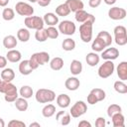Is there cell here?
<instances>
[{
    "label": "cell",
    "instance_id": "obj_41",
    "mask_svg": "<svg viewBox=\"0 0 127 127\" xmlns=\"http://www.w3.org/2000/svg\"><path fill=\"white\" fill-rule=\"evenodd\" d=\"M8 126L9 127H25L26 124L22 121H19V120H11L8 123Z\"/></svg>",
    "mask_w": 127,
    "mask_h": 127
},
{
    "label": "cell",
    "instance_id": "obj_19",
    "mask_svg": "<svg viewBox=\"0 0 127 127\" xmlns=\"http://www.w3.org/2000/svg\"><path fill=\"white\" fill-rule=\"evenodd\" d=\"M57 103L62 108H66L70 103V98L67 94H60L57 97Z\"/></svg>",
    "mask_w": 127,
    "mask_h": 127
},
{
    "label": "cell",
    "instance_id": "obj_17",
    "mask_svg": "<svg viewBox=\"0 0 127 127\" xmlns=\"http://www.w3.org/2000/svg\"><path fill=\"white\" fill-rule=\"evenodd\" d=\"M111 119L114 127H124V116L121 112L114 113L111 116Z\"/></svg>",
    "mask_w": 127,
    "mask_h": 127
},
{
    "label": "cell",
    "instance_id": "obj_52",
    "mask_svg": "<svg viewBox=\"0 0 127 127\" xmlns=\"http://www.w3.org/2000/svg\"><path fill=\"white\" fill-rule=\"evenodd\" d=\"M30 127H41V125L37 122H34V123H31L30 124Z\"/></svg>",
    "mask_w": 127,
    "mask_h": 127
},
{
    "label": "cell",
    "instance_id": "obj_16",
    "mask_svg": "<svg viewBox=\"0 0 127 127\" xmlns=\"http://www.w3.org/2000/svg\"><path fill=\"white\" fill-rule=\"evenodd\" d=\"M117 75L120 79L126 80L127 79V63L122 62L117 66Z\"/></svg>",
    "mask_w": 127,
    "mask_h": 127
},
{
    "label": "cell",
    "instance_id": "obj_24",
    "mask_svg": "<svg viewBox=\"0 0 127 127\" xmlns=\"http://www.w3.org/2000/svg\"><path fill=\"white\" fill-rule=\"evenodd\" d=\"M69 68H70V72H71L72 74L77 75V74H79V73L81 72V70H82V64H81V63H80L79 61L73 60V61H71V64H70Z\"/></svg>",
    "mask_w": 127,
    "mask_h": 127
},
{
    "label": "cell",
    "instance_id": "obj_14",
    "mask_svg": "<svg viewBox=\"0 0 127 127\" xmlns=\"http://www.w3.org/2000/svg\"><path fill=\"white\" fill-rule=\"evenodd\" d=\"M75 20L77 21V22H79V23H83V22H85V21H87L88 19H90V18H92V17H94L93 15H91V14H89V13H87L86 11H84L83 9H81V10H77L76 12H75Z\"/></svg>",
    "mask_w": 127,
    "mask_h": 127
},
{
    "label": "cell",
    "instance_id": "obj_21",
    "mask_svg": "<svg viewBox=\"0 0 127 127\" xmlns=\"http://www.w3.org/2000/svg\"><path fill=\"white\" fill-rule=\"evenodd\" d=\"M15 77V72L13 71L12 68H4L1 71V78L4 81L11 82Z\"/></svg>",
    "mask_w": 127,
    "mask_h": 127
},
{
    "label": "cell",
    "instance_id": "obj_11",
    "mask_svg": "<svg viewBox=\"0 0 127 127\" xmlns=\"http://www.w3.org/2000/svg\"><path fill=\"white\" fill-rule=\"evenodd\" d=\"M119 56V51L116 49V48H108L107 50L103 51L101 57L103 60H108V61H112V60H115L117 59Z\"/></svg>",
    "mask_w": 127,
    "mask_h": 127
},
{
    "label": "cell",
    "instance_id": "obj_20",
    "mask_svg": "<svg viewBox=\"0 0 127 127\" xmlns=\"http://www.w3.org/2000/svg\"><path fill=\"white\" fill-rule=\"evenodd\" d=\"M21 57H22L21 56V53L19 51H17V50H10L7 53V55H6V59L9 62H11V63H17V62H19L21 60Z\"/></svg>",
    "mask_w": 127,
    "mask_h": 127
},
{
    "label": "cell",
    "instance_id": "obj_40",
    "mask_svg": "<svg viewBox=\"0 0 127 127\" xmlns=\"http://www.w3.org/2000/svg\"><path fill=\"white\" fill-rule=\"evenodd\" d=\"M121 111H122V109H121V107H120L119 105H117V104H111V105H109V106H108L107 114H108V116H109V117H111L114 113L121 112Z\"/></svg>",
    "mask_w": 127,
    "mask_h": 127
},
{
    "label": "cell",
    "instance_id": "obj_13",
    "mask_svg": "<svg viewBox=\"0 0 127 127\" xmlns=\"http://www.w3.org/2000/svg\"><path fill=\"white\" fill-rule=\"evenodd\" d=\"M64 85H65L66 89H68L70 91H73V90H76L79 87L80 82H79V80L76 77H68L65 80Z\"/></svg>",
    "mask_w": 127,
    "mask_h": 127
},
{
    "label": "cell",
    "instance_id": "obj_49",
    "mask_svg": "<svg viewBox=\"0 0 127 127\" xmlns=\"http://www.w3.org/2000/svg\"><path fill=\"white\" fill-rule=\"evenodd\" d=\"M78 127H91V124L85 120H82L78 123Z\"/></svg>",
    "mask_w": 127,
    "mask_h": 127
},
{
    "label": "cell",
    "instance_id": "obj_44",
    "mask_svg": "<svg viewBox=\"0 0 127 127\" xmlns=\"http://www.w3.org/2000/svg\"><path fill=\"white\" fill-rule=\"evenodd\" d=\"M95 126L96 127H104L105 126V119L103 117H98L95 120Z\"/></svg>",
    "mask_w": 127,
    "mask_h": 127
},
{
    "label": "cell",
    "instance_id": "obj_38",
    "mask_svg": "<svg viewBox=\"0 0 127 127\" xmlns=\"http://www.w3.org/2000/svg\"><path fill=\"white\" fill-rule=\"evenodd\" d=\"M46 33H47V37L50 39H57L59 37V31L54 26H50L49 28H47Z\"/></svg>",
    "mask_w": 127,
    "mask_h": 127
},
{
    "label": "cell",
    "instance_id": "obj_25",
    "mask_svg": "<svg viewBox=\"0 0 127 127\" xmlns=\"http://www.w3.org/2000/svg\"><path fill=\"white\" fill-rule=\"evenodd\" d=\"M97 38H99V39H100V40L105 44V46H106V47L110 46V45H111V43H112L111 35H110L108 32H106V31H101V32H99V33H98V35H97Z\"/></svg>",
    "mask_w": 127,
    "mask_h": 127
},
{
    "label": "cell",
    "instance_id": "obj_50",
    "mask_svg": "<svg viewBox=\"0 0 127 127\" xmlns=\"http://www.w3.org/2000/svg\"><path fill=\"white\" fill-rule=\"evenodd\" d=\"M8 3H9V0H0V6L2 7H5Z\"/></svg>",
    "mask_w": 127,
    "mask_h": 127
},
{
    "label": "cell",
    "instance_id": "obj_31",
    "mask_svg": "<svg viewBox=\"0 0 127 127\" xmlns=\"http://www.w3.org/2000/svg\"><path fill=\"white\" fill-rule=\"evenodd\" d=\"M106 46H105V44L99 39V38H97L96 37V39L92 42V44H91V49L94 51V52H101V51H103V49L105 48Z\"/></svg>",
    "mask_w": 127,
    "mask_h": 127
},
{
    "label": "cell",
    "instance_id": "obj_15",
    "mask_svg": "<svg viewBox=\"0 0 127 127\" xmlns=\"http://www.w3.org/2000/svg\"><path fill=\"white\" fill-rule=\"evenodd\" d=\"M19 71L23 75H28V74H30L33 71V68L30 65L29 60H25V61H22L20 63V64H19Z\"/></svg>",
    "mask_w": 127,
    "mask_h": 127
},
{
    "label": "cell",
    "instance_id": "obj_53",
    "mask_svg": "<svg viewBox=\"0 0 127 127\" xmlns=\"http://www.w3.org/2000/svg\"><path fill=\"white\" fill-rule=\"evenodd\" d=\"M5 126V122L2 118H0V127H4Z\"/></svg>",
    "mask_w": 127,
    "mask_h": 127
},
{
    "label": "cell",
    "instance_id": "obj_32",
    "mask_svg": "<svg viewBox=\"0 0 127 127\" xmlns=\"http://www.w3.org/2000/svg\"><path fill=\"white\" fill-rule=\"evenodd\" d=\"M62 47L64 51H72L75 48V42L72 39L67 38V39L64 40V42L62 44Z\"/></svg>",
    "mask_w": 127,
    "mask_h": 127
},
{
    "label": "cell",
    "instance_id": "obj_48",
    "mask_svg": "<svg viewBox=\"0 0 127 127\" xmlns=\"http://www.w3.org/2000/svg\"><path fill=\"white\" fill-rule=\"evenodd\" d=\"M51 1H52V0H38L37 2H38V4H39L40 6L46 7V6H48V5L51 3Z\"/></svg>",
    "mask_w": 127,
    "mask_h": 127
},
{
    "label": "cell",
    "instance_id": "obj_42",
    "mask_svg": "<svg viewBox=\"0 0 127 127\" xmlns=\"http://www.w3.org/2000/svg\"><path fill=\"white\" fill-rule=\"evenodd\" d=\"M113 32H114V35H119V34H126V28H125L124 26H121V25H119V26H116V27L114 28Z\"/></svg>",
    "mask_w": 127,
    "mask_h": 127
},
{
    "label": "cell",
    "instance_id": "obj_33",
    "mask_svg": "<svg viewBox=\"0 0 127 127\" xmlns=\"http://www.w3.org/2000/svg\"><path fill=\"white\" fill-rule=\"evenodd\" d=\"M20 95H22V97L24 98H30L33 95V89L32 87H30L29 85H24L21 87L20 89Z\"/></svg>",
    "mask_w": 127,
    "mask_h": 127
},
{
    "label": "cell",
    "instance_id": "obj_22",
    "mask_svg": "<svg viewBox=\"0 0 127 127\" xmlns=\"http://www.w3.org/2000/svg\"><path fill=\"white\" fill-rule=\"evenodd\" d=\"M3 46L7 49H13L17 46V40L14 36L9 35L3 39Z\"/></svg>",
    "mask_w": 127,
    "mask_h": 127
},
{
    "label": "cell",
    "instance_id": "obj_47",
    "mask_svg": "<svg viewBox=\"0 0 127 127\" xmlns=\"http://www.w3.org/2000/svg\"><path fill=\"white\" fill-rule=\"evenodd\" d=\"M7 64V59L5 57H2L0 56V68H3L5 67Z\"/></svg>",
    "mask_w": 127,
    "mask_h": 127
},
{
    "label": "cell",
    "instance_id": "obj_10",
    "mask_svg": "<svg viewBox=\"0 0 127 127\" xmlns=\"http://www.w3.org/2000/svg\"><path fill=\"white\" fill-rule=\"evenodd\" d=\"M108 16L112 20H122L126 16V10L120 7H112L108 11Z\"/></svg>",
    "mask_w": 127,
    "mask_h": 127
},
{
    "label": "cell",
    "instance_id": "obj_7",
    "mask_svg": "<svg viewBox=\"0 0 127 127\" xmlns=\"http://www.w3.org/2000/svg\"><path fill=\"white\" fill-rule=\"evenodd\" d=\"M86 111H87V106H86V104H85L83 101H81V100L76 101V102L71 106V108H70V110H69L71 116L74 117V118H77V117L83 115Z\"/></svg>",
    "mask_w": 127,
    "mask_h": 127
},
{
    "label": "cell",
    "instance_id": "obj_46",
    "mask_svg": "<svg viewBox=\"0 0 127 127\" xmlns=\"http://www.w3.org/2000/svg\"><path fill=\"white\" fill-rule=\"evenodd\" d=\"M100 3H101V0H89V2H88L89 6H90L91 8H96V7H98V6L100 5Z\"/></svg>",
    "mask_w": 127,
    "mask_h": 127
},
{
    "label": "cell",
    "instance_id": "obj_5",
    "mask_svg": "<svg viewBox=\"0 0 127 127\" xmlns=\"http://www.w3.org/2000/svg\"><path fill=\"white\" fill-rule=\"evenodd\" d=\"M24 22H25V25L27 28L35 29V30L44 28V24H45L43 18L38 17V16H28L25 18Z\"/></svg>",
    "mask_w": 127,
    "mask_h": 127
},
{
    "label": "cell",
    "instance_id": "obj_35",
    "mask_svg": "<svg viewBox=\"0 0 127 127\" xmlns=\"http://www.w3.org/2000/svg\"><path fill=\"white\" fill-rule=\"evenodd\" d=\"M90 92L95 96L97 101H102L105 98V91L101 88H93V89H91Z\"/></svg>",
    "mask_w": 127,
    "mask_h": 127
},
{
    "label": "cell",
    "instance_id": "obj_51",
    "mask_svg": "<svg viewBox=\"0 0 127 127\" xmlns=\"http://www.w3.org/2000/svg\"><path fill=\"white\" fill-rule=\"evenodd\" d=\"M107 5H112V4H114L115 2H116V0H103Z\"/></svg>",
    "mask_w": 127,
    "mask_h": 127
},
{
    "label": "cell",
    "instance_id": "obj_36",
    "mask_svg": "<svg viewBox=\"0 0 127 127\" xmlns=\"http://www.w3.org/2000/svg\"><path fill=\"white\" fill-rule=\"evenodd\" d=\"M2 16H3V19L6 20V21H11L14 19L15 17V13H14V10L11 9V8H5L2 12Z\"/></svg>",
    "mask_w": 127,
    "mask_h": 127
},
{
    "label": "cell",
    "instance_id": "obj_37",
    "mask_svg": "<svg viewBox=\"0 0 127 127\" xmlns=\"http://www.w3.org/2000/svg\"><path fill=\"white\" fill-rule=\"evenodd\" d=\"M114 89L119 93H126L127 92V85L123 81H115L114 82Z\"/></svg>",
    "mask_w": 127,
    "mask_h": 127
},
{
    "label": "cell",
    "instance_id": "obj_34",
    "mask_svg": "<svg viewBox=\"0 0 127 127\" xmlns=\"http://www.w3.org/2000/svg\"><path fill=\"white\" fill-rule=\"evenodd\" d=\"M35 38L38 42H45L48 37H47V33H46V29L42 28V29H38L36 34H35Z\"/></svg>",
    "mask_w": 127,
    "mask_h": 127
},
{
    "label": "cell",
    "instance_id": "obj_27",
    "mask_svg": "<svg viewBox=\"0 0 127 127\" xmlns=\"http://www.w3.org/2000/svg\"><path fill=\"white\" fill-rule=\"evenodd\" d=\"M17 38H18V40H20L23 43L28 42L30 39V33H29L28 29H24V28L19 29L17 32Z\"/></svg>",
    "mask_w": 127,
    "mask_h": 127
},
{
    "label": "cell",
    "instance_id": "obj_8",
    "mask_svg": "<svg viewBox=\"0 0 127 127\" xmlns=\"http://www.w3.org/2000/svg\"><path fill=\"white\" fill-rule=\"evenodd\" d=\"M15 9H16V12L21 15V16H32L33 13H34V8L29 5L28 3H25V2H18L16 3V6H15Z\"/></svg>",
    "mask_w": 127,
    "mask_h": 127
},
{
    "label": "cell",
    "instance_id": "obj_2",
    "mask_svg": "<svg viewBox=\"0 0 127 127\" xmlns=\"http://www.w3.org/2000/svg\"><path fill=\"white\" fill-rule=\"evenodd\" d=\"M94 21H95V17H92L87 21L83 22V24L79 26L80 39L84 43H88L92 38V24L94 23Z\"/></svg>",
    "mask_w": 127,
    "mask_h": 127
},
{
    "label": "cell",
    "instance_id": "obj_6",
    "mask_svg": "<svg viewBox=\"0 0 127 127\" xmlns=\"http://www.w3.org/2000/svg\"><path fill=\"white\" fill-rule=\"evenodd\" d=\"M114 71V64L111 61H106L104 62L98 68V75L101 78H107L110 76Z\"/></svg>",
    "mask_w": 127,
    "mask_h": 127
},
{
    "label": "cell",
    "instance_id": "obj_54",
    "mask_svg": "<svg viewBox=\"0 0 127 127\" xmlns=\"http://www.w3.org/2000/svg\"><path fill=\"white\" fill-rule=\"evenodd\" d=\"M28 1H30V2H37L38 0H28Z\"/></svg>",
    "mask_w": 127,
    "mask_h": 127
},
{
    "label": "cell",
    "instance_id": "obj_39",
    "mask_svg": "<svg viewBox=\"0 0 127 127\" xmlns=\"http://www.w3.org/2000/svg\"><path fill=\"white\" fill-rule=\"evenodd\" d=\"M115 36V43L119 46H124L127 43V33L126 34H119Z\"/></svg>",
    "mask_w": 127,
    "mask_h": 127
},
{
    "label": "cell",
    "instance_id": "obj_1",
    "mask_svg": "<svg viewBox=\"0 0 127 127\" xmlns=\"http://www.w3.org/2000/svg\"><path fill=\"white\" fill-rule=\"evenodd\" d=\"M0 92L5 94L4 98L8 102H14L18 98L17 88L11 82H7V81L2 80L0 82Z\"/></svg>",
    "mask_w": 127,
    "mask_h": 127
},
{
    "label": "cell",
    "instance_id": "obj_29",
    "mask_svg": "<svg viewBox=\"0 0 127 127\" xmlns=\"http://www.w3.org/2000/svg\"><path fill=\"white\" fill-rule=\"evenodd\" d=\"M15 106L19 111H26L28 109V102L26 98H17L15 101Z\"/></svg>",
    "mask_w": 127,
    "mask_h": 127
},
{
    "label": "cell",
    "instance_id": "obj_43",
    "mask_svg": "<svg viewBox=\"0 0 127 127\" xmlns=\"http://www.w3.org/2000/svg\"><path fill=\"white\" fill-rule=\"evenodd\" d=\"M59 119H62V121H61L62 125L65 126V125H68L69 122H70V115L69 114H64V115L63 114V117L62 118H59Z\"/></svg>",
    "mask_w": 127,
    "mask_h": 127
},
{
    "label": "cell",
    "instance_id": "obj_30",
    "mask_svg": "<svg viewBox=\"0 0 127 127\" xmlns=\"http://www.w3.org/2000/svg\"><path fill=\"white\" fill-rule=\"evenodd\" d=\"M56 112V107L53 104H48L42 109V114L44 117H52Z\"/></svg>",
    "mask_w": 127,
    "mask_h": 127
},
{
    "label": "cell",
    "instance_id": "obj_23",
    "mask_svg": "<svg viewBox=\"0 0 127 127\" xmlns=\"http://www.w3.org/2000/svg\"><path fill=\"white\" fill-rule=\"evenodd\" d=\"M86 64L90 66H95L99 63V56L95 53H88L85 58Z\"/></svg>",
    "mask_w": 127,
    "mask_h": 127
},
{
    "label": "cell",
    "instance_id": "obj_9",
    "mask_svg": "<svg viewBox=\"0 0 127 127\" xmlns=\"http://www.w3.org/2000/svg\"><path fill=\"white\" fill-rule=\"evenodd\" d=\"M59 30L62 34L64 35H67V36H71L74 34L75 32V25L73 22L68 21V20H64L63 22H61V24L59 25Z\"/></svg>",
    "mask_w": 127,
    "mask_h": 127
},
{
    "label": "cell",
    "instance_id": "obj_26",
    "mask_svg": "<svg viewBox=\"0 0 127 127\" xmlns=\"http://www.w3.org/2000/svg\"><path fill=\"white\" fill-rule=\"evenodd\" d=\"M50 66L54 70H60L64 66V60L62 58H60V57H56L51 61Z\"/></svg>",
    "mask_w": 127,
    "mask_h": 127
},
{
    "label": "cell",
    "instance_id": "obj_28",
    "mask_svg": "<svg viewBox=\"0 0 127 127\" xmlns=\"http://www.w3.org/2000/svg\"><path fill=\"white\" fill-rule=\"evenodd\" d=\"M56 13L59 15V16H67L69 13H70V10L68 8V6L65 4V3H63L61 5H59L57 8H56Z\"/></svg>",
    "mask_w": 127,
    "mask_h": 127
},
{
    "label": "cell",
    "instance_id": "obj_3",
    "mask_svg": "<svg viewBox=\"0 0 127 127\" xmlns=\"http://www.w3.org/2000/svg\"><path fill=\"white\" fill-rule=\"evenodd\" d=\"M50 60V55L46 52H40V53H35L31 56L30 60H29V63H30V65L31 67L34 69L38 68V66L40 64H45L49 62Z\"/></svg>",
    "mask_w": 127,
    "mask_h": 127
},
{
    "label": "cell",
    "instance_id": "obj_18",
    "mask_svg": "<svg viewBox=\"0 0 127 127\" xmlns=\"http://www.w3.org/2000/svg\"><path fill=\"white\" fill-rule=\"evenodd\" d=\"M43 20H44V23L49 26H55L56 24L59 23V18L54 13H46Z\"/></svg>",
    "mask_w": 127,
    "mask_h": 127
},
{
    "label": "cell",
    "instance_id": "obj_55",
    "mask_svg": "<svg viewBox=\"0 0 127 127\" xmlns=\"http://www.w3.org/2000/svg\"><path fill=\"white\" fill-rule=\"evenodd\" d=\"M1 81H2V78H0V82H1Z\"/></svg>",
    "mask_w": 127,
    "mask_h": 127
},
{
    "label": "cell",
    "instance_id": "obj_45",
    "mask_svg": "<svg viewBox=\"0 0 127 127\" xmlns=\"http://www.w3.org/2000/svg\"><path fill=\"white\" fill-rule=\"evenodd\" d=\"M87 102H88L89 104H95V103L98 102V101H97V99L95 98V96H94L91 92H89V94H88V96H87Z\"/></svg>",
    "mask_w": 127,
    "mask_h": 127
},
{
    "label": "cell",
    "instance_id": "obj_4",
    "mask_svg": "<svg viewBox=\"0 0 127 127\" xmlns=\"http://www.w3.org/2000/svg\"><path fill=\"white\" fill-rule=\"evenodd\" d=\"M56 98V93L51 89L40 88L36 92V100L40 103H47L52 102Z\"/></svg>",
    "mask_w": 127,
    "mask_h": 127
},
{
    "label": "cell",
    "instance_id": "obj_12",
    "mask_svg": "<svg viewBox=\"0 0 127 127\" xmlns=\"http://www.w3.org/2000/svg\"><path fill=\"white\" fill-rule=\"evenodd\" d=\"M65 4L68 6L70 12H76L77 10H81L84 6L81 0H66Z\"/></svg>",
    "mask_w": 127,
    "mask_h": 127
}]
</instances>
